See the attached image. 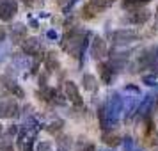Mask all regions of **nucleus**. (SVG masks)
Listing matches in <instances>:
<instances>
[{
    "instance_id": "nucleus-1",
    "label": "nucleus",
    "mask_w": 158,
    "mask_h": 151,
    "mask_svg": "<svg viewBox=\"0 0 158 151\" xmlns=\"http://www.w3.org/2000/svg\"><path fill=\"white\" fill-rule=\"evenodd\" d=\"M156 61H158V44L148 46V48H144V50L139 53V57H137V61H135V66H133V71L149 69Z\"/></svg>"
},
{
    "instance_id": "nucleus-2",
    "label": "nucleus",
    "mask_w": 158,
    "mask_h": 151,
    "mask_svg": "<svg viewBox=\"0 0 158 151\" xmlns=\"http://www.w3.org/2000/svg\"><path fill=\"white\" fill-rule=\"evenodd\" d=\"M140 34L133 29H119L110 34V41L115 44V46H126L130 43H135L139 41Z\"/></svg>"
},
{
    "instance_id": "nucleus-3",
    "label": "nucleus",
    "mask_w": 158,
    "mask_h": 151,
    "mask_svg": "<svg viewBox=\"0 0 158 151\" xmlns=\"http://www.w3.org/2000/svg\"><path fill=\"white\" fill-rule=\"evenodd\" d=\"M22 52L27 55H34L36 61L43 59V48H41V43L37 37H27L22 43Z\"/></svg>"
},
{
    "instance_id": "nucleus-4",
    "label": "nucleus",
    "mask_w": 158,
    "mask_h": 151,
    "mask_svg": "<svg viewBox=\"0 0 158 151\" xmlns=\"http://www.w3.org/2000/svg\"><path fill=\"white\" fill-rule=\"evenodd\" d=\"M18 13V2L16 0H0V20L11 22Z\"/></svg>"
},
{
    "instance_id": "nucleus-5",
    "label": "nucleus",
    "mask_w": 158,
    "mask_h": 151,
    "mask_svg": "<svg viewBox=\"0 0 158 151\" xmlns=\"http://www.w3.org/2000/svg\"><path fill=\"white\" fill-rule=\"evenodd\" d=\"M20 112V107L16 100L13 98H7V100L0 101V119H11V117H16Z\"/></svg>"
},
{
    "instance_id": "nucleus-6",
    "label": "nucleus",
    "mask_w": 158,
    "mask_h": 151,
    "mask_svg": "<svg viewBox=\"0 0 158 151\" xmlns=\"http://www.w3.org/2000/svg\"><path fill=\"white\" fill-rule=\"evenodd\" d=\"M155 100H156V91L153 93L151 91L149 94H146V98H144L140 103H139V108H137V115L140 117V119H146V117H149L151 110L155 107Z\"/></svg>"
},
{
    "instance_id": "nucleus-7",
    "label": "nucleus",
    "mask_w": 158,
    "mask_h": 151,
    "mask_svg": "<svg viewBox=\"0 0 158 151\" xmlns=\"http://www.w3.org/2000/svg\"><path fill=\"white\" fill-rule=\"evenodd\" d=\"M151 18V11L149 9H135V11H130L128 16H126V22L131 23V25H144V23H148Z\"/></svg>"
},
{
    "instance_id": "nucleus-8",
    "label": "nucleus",
    "mask_w": 158,
    "mask_h": 151,
    "mask_svg": "<svg viewBox=\"0 0 158 151\" xmlns=\"http://www.w3.org/2000/svg\"><path fill=\"white\" fill-rule=\"evenodd\" d=\"M91 55L94 61H101V59L107 57V41L103 37L96 36L91 43Z\"/></svg>"
},
{
    "instance_id": "nucleus-9",
    "label": "nucleus",
    "mask_w": 158,
    "mask_h": 151,
    "mask_svg": "<svg viewBox=\"0 0 158 151\" xmlns=\"http://www.w3.org/2000/svg\"><path fill=\"white\" fill-rule=\"evenodd\" d=\"M2 84H4V87L7 89V91H11L13 93V96H16V98H23L25 94H23L22 87L18 86V82H16V78L11 75V71H6L4 75H2Z\"/></svg>"
},
{
    "instance_id": "nucleus-10",
    "label": "nucleus",
    "mask_w": 158,
    "mask_h": 151,
    "mask_svg": "<svg viewBox=\"0 0 158 151\" xmlns=\"http://www.w3.org/2000/svg\"><path fill=\"white\" fill-rule=\"evenodd\" d=\"M64 93H66V96H68V100L71 101L75 107H82V105H84V100H82V96H80V93H78V87H77L75 82H71V80L66 82Z\"/></svg>"
},
{
    "instance_id": "nucleus-11",
    "label": "nucleus",
    "mask_w": 158,
    "mask_h": 151,
    "mask_svg": "<svg viewBox=\"0 0 158 151\" xmlns=\"http://www.w3.org/2000/svg\"><path fill=\"white\" fill-rule=\"evenodd\" d=\"M98 73H100V78L103 84H112L115 78V75H117V71L114 69V66L110 64V62H100L98 64Z\"/></svg>"
},
{
    "instance_id": "nucleus-12",
    "label": "nucleus",
    "mask_w": 158,
    "mask_h": 151,
    "mask_svg": "<svg viewBox=\"0 0 158 151\" xmlns=\"http://www.w3.org/2000/svg\"><path fill=\"white\" fill-rule=\"evenodd\" d=\"M9 36H11V43L13 44H22L27 39V27L23 23H15L9 29Z\"/></svg>"
},
{
    "instance_id": "nucleus-13",
    "label": "nucleus",
    "mask_w": 158,
    "mask_h": 151,
    "mask_svg": "<svg viewBox=\"0 0 158 151\" xmlns=\"http://www.w3.org/2000/svg\"><path fill=\"white\" fill-rule=\"evenodd\" d=\"M30 55L27 53H16L13 55V68H15L16 71H25V69H29L30 68V61H29Z\"/></svg>"
},
{
    "instance_id": "nucleus-14",
    "label": "nucleus",
    "mask_w": 158,
    "mask_h": 151,
    "mask_svg": "<svg viewBox=\"0 0 158 151\" xmlns=\"http://www.w3.org/2000/svg\"><path fill=\"white\" fill-rule=\"evenodd\" d=\"M137 108H139V101L135 100V98H128L126 96V100H124V117L126 119H130L133 114H137Z\"/></svg>"
},
{
    "instance_id": "nucleus-15",
    "label": "nucleus",
    "mask_w": 158,
    "mask_h": 151,
    "mask_svg": "<svg viewBox=\"0 0 158 151\" xmlns=\"http://www.w3.org/2000/svg\"><path fill=\"white\" fill-rule=\"evenodd\" d=\"M82 86H84V89H85V91L94 93V91L98 89V80H96V77H94V75L85 73V75H82Z\"/></svg>"
},
{
    "instance_id": "nucleus-16",
    "label": "nucleus",
    "mask_w": 158,
    "mask_h": 151,
    "mask_svg": "<svg viewBox=\"0 0 158 151\" xmlns=\"http://www.w3.org/2000/svg\"><path fill=\"white\" fill-rule=\"evenodd\" d=\"M100 13H101V9L96 7L93 2L85 4V6H84V9H82V16H84V20H93V18H96Z\"/></svg>"
},
{
    "instance_id": "nucleus-17",
    "label": "nucleus",
    "mask_w": 158,
    "mask_h": 151,
    "mask_svg": "<svg viewBox=\"0 0 158 151\" xmlns=\"http://www.w3.org/2000/svg\"><path fill=\"white\" fill-rule=\"evenodd\" d=\"M151 0H123L121 2V7L124 11H135V9H140L142 6L149 4Z\"/></svg>"
},
{
    "instance_id": "nucleus-18",
    "label": "nucleus",
    "mask_w": 158,
    "mask_h": 151,
    "mask_svg": "<svg viewBox=\"0 0 158 151\" xmlns=\"http://www.w3.org/2000/svg\"><path fill=\"white\" fill-rule=\"evenodd\" d=\"M44 62H46V69H50V71H59L60 69V62H59V57L55 52H50L44 59Z\"/></svg>"
},
{
    "instance_id": "nucleus-19",
    "label": "nucleus",
    "mask_w": 158,
    "mask_h": 151,
    "mask_svg": "<svg viewBox=\"0 0 158 151\" xmlns=\"http://www.w3.org/2000/svg\"><path fill=\"white\" fill-rule=\"evenodd\" d=\"M62 128H64V121H62V119H53V121H50L46 126H44V130H46L50 135H55V133H59Z\"/></svg>"
},
{
    "instance_id": "nucleus-20",
    "label": "nucleus",
    "mask_w": 158,
    "mask_h": 151,
    "mask_svg": "<svg viewBox=\"0 0 158 151\" xmlns=\"http://www.w3.org/2000/svg\"><path fill=\"white\" fill-rule=\"evenodd\" d=\"M55 94H57V91L55 89H52V87H41V93H39V96L43 98V101H46V103H53V100H55Z\"/></svg>"
},
{
    "instance_id": "nucleus-21",
    "label": "nucleus",
    "mask_w": 158,
    "mask_h": 151,
    "mask_svg": "<svg viewBox=\"0 0 158 151\" xmlns=\"http://www.w3.org/2000/svg\"><path fill=\"white\" fill-rule=\"evenodd\" d=\"M101 139H103V142L107 144V146H112V148H115V146H117V144L123 141V139L117 135V133H108V132H105Z\"/></svg>"
},
{
    "instance_id": "nucleus-22",
    "label": "nucleus",
    "mask_w": 158,
    "mask_h": 151,
    "mask_svg": "<svg viewBox=\"0 0 158 151\" xmlns=\"http://www.w3.org/2000/svg\"><path fill=\"white\" fill-rule=\"evenodd\" d=\"M123 151H142V148L131 137H124L123 139Z\"/></svg>"
},
{
    "instance_id": "nucleus-23",
    "label": "nucleus",
    "mask_w": 158,
    "mask_h": 151,
    "mask_svg": "<svg viewBox=\"0 0 158 151\" xmlns=\"http://www.w3.org/2000/svg\"><path fill=\"white\" fill-rule=\"evenodd\" d=\"M57 146L60 151H69V146H71V137H60L57 141Z\"/></svg>"
},
{
    "instance_id": "nucleus-24",
    "label": "nucleus",
    "mask_w": 158,
    "mask_h": 151,
    "mask_svg": "<svg viewBox=\"0 0 158 151\" xmlns=\"http://www.w3.org/2000/svg\"><path fill=\"white\" fill-rule=\"evenodd\" d=\"M91 2H93V4H94V6H96V7H100L101 11H103V9L110 7V6L114 4L115 0H91Z\"/></svg>"
},
{
    "instance_id": "nucleus-25",
    "label": "nucleus",
    "mask_w": 158,
    "mask_h": 151,
    "mask_svg": "<svg viewBox=\"0 0 158 151\" xmlns=\"http://www.w3.org/2000/svg\"><path fill=\"white\" fill-rule=\"evenodd\" d=\"M68 96H66V93L64 94H60V93H57L55 94V100H53V103L55 105H60V107H64V105H68Z\"/></svg>"
},
{
    "instance_id": "nucleus-26",
    "label": "nucleus",
    "mask_w": 158,
    "mask_h": 151,
    "mask_svg": "<svg viewBox=\"0 0 158 151\" xmlns=\"http://www.w3.org/2000/svg\"><path fill=\"white\" fill-rule=\"evenodd\" d=\"M77 151H96V146H94L93 142H85V139H84V141L80 142Z\"/></svg>"
},
{
    "instance_id": "nucleus-27",
    "label": "nucleus",
    "mask_w": 158,
    "mask_h": 151,
    "mask_svg": "<svg viewBox=\"0 0 158 151\" xmlns=\"http://www.w3.org/2000/svg\"><path fill=\"white\" fill-rule=\"evenodd\" d=\"M18 133H20V128H18L16 124H11V126L7 128V132H6V139L9 141V139H13V137L18 135Z\"/></svg>"
},
{
    "instance_id": "nucleus-28",
    "label": "nucleus",
    "mask_w": 158,
    "mask_h": 151,
    "mask_svg": "<svg viewBox=\"0 0 158 151\" xmlns=\"http://www.w3.org/2000/svg\"><path fill=\"white\" fill-rule=\"evenodd\" d=\"M142 82L146 84V86L153 87L155 84H156V75H153V73H151V75H144V77H142Z\"/></svg>"
},
{
    "instance_id": "nucleus-29",
    "label": "nucleus",
    "mask_w": 158,
    "mask_h": 151,
    "mask_svg": "<svg viewBox=\"0 0 158 151\" xmlns=\"http://www.w3.org/2000/svg\"><path fill=\"white\" fill-rule=\"evenodd\" d=\"M0 151H15V146H13V142H9L7 139L0 141Z\"/></svg>"
},
{
    "instance_id": "nucleus-30",
    "label": "nucleus",
    "mask_w": 158,
    "mask_h": 151,
    "mask_svg": "<svg viewBox=\"0 0 158 151\" xmlns=\"http://www.w3.org/2000/svg\"><path fill=\"white\" fill-rule=\"evenodd\" d=\"M77 2H78V0H68L64 4V7H62V13H64V15H69V11L73 9V6H75Z\"/></svg>"
},
{
    "instance_id": "nucleus-31",
    "label": "nucleus",
    "mask_w": 158,
    "mask_h": 151,
    "mask_svg": "<svg viewBox=\"0 0 158 151\" xmlns=\"http://www.w3.org/2000/svg\"><path fill=\"white\" fill-rule=\"evenodd\" d=\"M36 151H52V144H50V142H46V141H43V142L37 144Z\"/></svg>"
},
{
    "instance_id": "nucleus-32",
    "label": "nucleus",
    "mask_w": 158,
    "mask_h": 151,
    "mask_svg": "<svg viewBox=\"0 0 158 151\" xmlns=\"http://www.w3.org/2000/svg\"><path fill=\"white\" fill-rule=\"evenodd\" d=\"M46 37H48L50 41H57V39H59V34H57L53 29H52V30H48V32H46Z\"/></svg>"
},
{
    "instance_id": "nucleus-33",
    "label": "nucleus",
    "mask_w": 158,
    "mask_h": 151,
    "mask_svg": "<svg viewBox=\"0 0 158 151\" xmlns=\"http://www.w3.org/2000/svg\"><path fill=\"white\" fill-rule=\"evenodd\" d=\"M6 37H7V30H6V27H2V25H0V43H4V41H6Z\"/></svg>"
},
{
    "instance_id": "nucleus-34",
    "label": "nucleus",
    "mask_w": 158,
    "mask_h": 151,
    "mask_svg": "<svg viewBox=\"0 0 158 151\" xmlns=\"http://www.w3.org/2000/svg\"><path fill=\"white\" fill-rule=\"evenodd\" d=\"M124 89H126V91H130V93H135V94L140 93V91H139V87H135V86H126Z\"/></svg>"
},
{
    "instance_id": "nucleus-35",
    "label": "nucleus",
    "mask_w": 158,
    "mask_h": 151,
    "mask_svg": "<svg viewBox=\"0 0 158 151\" xmlns=\"http://www.w3.org/2000/svg\"><path fill=\"white\" fill-rule=\"evenodd\" d=\"M23 151H34L32 142H23Z\"/></svg>"
},
{
    "instance_id": "nucleus-36",
    "label": "nucleus",
    "mask_w": 158,
    "mask_h": 151,
    "mask_svg": "<svg viewBox=\"0 0 158 151\" xmlns=\"http://www.w3.org/2000/svg\"><path fill=\"white\" fill-rule=\"evenodd\" d=\"M155 29L158 30V4H156V9H155Z\"/></svg>"
},
{
    "instance_id": "nucleus-37",
    "label": "nucleus",
    "mask_w": 158,
    "mask_h": 151,
    "mask_svg": "<svg viewBox=\"0 0 158 151\" xmlns=\"http://www.w3.org/2000/svg\"><path fill=\"white\" fill-rule=\"evenodd\" d=\"M30 27H32V29H37V27H39V23H37L36 20H30Z\"/></svg>"
},
{
    "instance_id": "nucleus-38",
    "label": "nucleus",
    "mask_w": 158,
    "mask_h": 151,
    "mask_svg": "<svg viewBox=\"0 0 158 151\" xmlns=\"http://www.w3.org/2000/svg\"><path fill=\"white\" fill-rule=\"evenodd\" d=\"M96 151H110V149H108V148H98Z\"/></svg>"
},
{
    "instance_id": "nucleus-39",
    "label": "nucleus",
    "mask_w": 158,
    "mask_h": 151,
    "mask_svg": "<svg viewBox=\"0 0 158 151\" xmlns=\"http://www.w3.org/2000/svg\"><path fill=\"white\" fill-rule=\"evenodd\" d=\"M2 133H4V128H2V124H0V135H2Z\"/></svg>"
},
{
    "instance_id": "nucleus-40",
    "label": "nucleus",
    "mask_w": 158,
    "mask_h": 151,
    "mask_svg": "<svg viewBox=\"0 0 158 151\" xmlns=\"http://www.w3.org/2000/svg\"><path fill=\"white\" fill-rule=\"evenodd\" d=\"M153 151H158V148H155V149H153Z\"/></svg>"
},
{
    "instance_id": "nucleus-41",
    "label": "nucleus",
    "mask_w": 158,
    "mask_h": 151,
    "mask_svg": "<svg viewBox=\"0 0 158 151\" xmlns=\"http://www.w3.org/2000/svg\"><path fill=\"white\" fill-rule=\"evenodd\" d=\"M156 108H158V105H156Z\"/></svg>"
},
{
    "instance_id": "nucleus-42",
    "label": "nucleus",
    "mask_w": 158,
    "mask_h": 151,
    "mask_svg": "<svg viewBox=\"0 0 158 151\" xmlns=\"http://www.w3.org/2000/svg\"><path fill=\"white\" fill-rule=\"evenodd\" d=\"M59 151H60V149H59Z\"/></svg>"
}]
</instances>
